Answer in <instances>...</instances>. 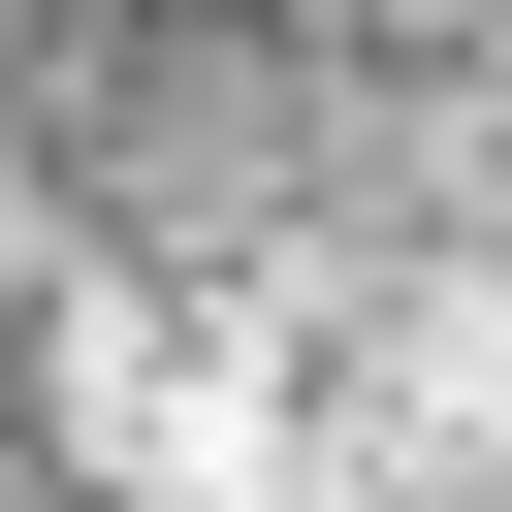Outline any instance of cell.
Returning a JSON list of instances; mask_svg holds the SVG:
<instances>
[{
	"instance_id": "obj_1",
	"label": "cell",
	"mask_w": 512,
	"mask_h": 512,
	"mask_svg": "<svg viewBox=\"0 0 512 512\" xmlns=\"http://www.w3.org/2000/svg\"><path fill=\"white\" fill-rule=\"evenodd\" d=\"M0 512H512V0H0Z\"/></svg>"
}]
</instances>
